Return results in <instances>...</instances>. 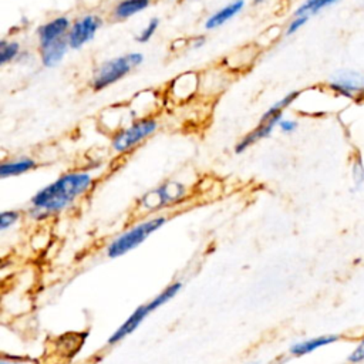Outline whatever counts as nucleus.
<instances>
[{
  "instance_id": "1",
  "label": "nucleus",
  "mask_w": 364,
  "mask_h": 364,
  "mask_svg": "<svg viewBox=\"0 0 364 364\" xmlns=\"http://www.w3.org/2000/svg\"><path fill=\"white\" fill-rule=\"evenodd\" d=\"M94 186V176L85 171H71L59 176L30 200L29 216L37 222L59 215L74 205Z\"/></svg>"
},
{
  "instance_id": "2",
  "label": "nucleus",
  "mask_w": 364,
  "mask_h": 364,
  "mask_svg": "<svg viewBox=\"0 0 364 364\" xmlns=\"http://www.w3.org/2000/svg\"><path fill=\"white\" fill-rule=\"evenodd\" d=\"M165 223H167V216L160 215V216L148 218L140 223L131 226L130 230L124 231L121 235H118L115 239L110 242V245L106 249L107 256L110 259H117L130 253L131 251L144 244L153 234L161 230Z\"/></svg>"
},
{
  "instance_id": "3",
  "label": "nucleus",
  "mask_w": 364,
  "mask_h": 364,
  "mask_svg": "<svg viewBox=\"0 0 364 364\" xmlns=\"http://www.w3.org/2000/svg\"><path fill=\"white\" fill-rule=\"evenodd\" d=\"M182 289V282H175L172 285H169L168 288H165L161 293H158L155 298H153L150 302L141 304L140 307H136L127 318L124 321V323L114 330V333L108 337L107 344L108 346H114L120 342H122L125 337H128L130 335H132L136 329L141 326V323L146 321V317L150 316L153 312L158 310L161 306H164L165 303H168L171 299H174L178 292Z\"/></svg>"
},
{
  "instance_id": "4",
  "label": "nucleus",
  "mask_w": 364,
  "mask_h": 364,
  "mask_svg": "<svg viewBox=\"0 0 364 364\" xmlns=\"http://www.w3.org/2000/svg\"><path fill=\"white\" fill-rule=\"evenodd\" d=\"M144 63V56L139 52L127 53L111 60L104 62L93 76L91 80V87L96 91H102L108 88L110 85L118 83L125 76H128L134 69Z\"/></svg>"
},
{
  "instance_id": "5",
  "label": "nucleus",
  "mask_w": 364,
  "mask_h": 364,
  "mask_svg": "<svg viewBox=\"0 0 364 364\" xmlns=\"http://www.w3.org/2000/svg\"><path fill=\"white\" fill-rule=\"evenodd\" d=\"M158 128V121L153 117H146L132 121L130 125L117 131L111 140V147L117 154H125L140 146L151 136Z\"/></svg>"
},
{
  "instance_id": "6",
  "label": "nucleus",
  "mask_w": 364,
  "mask_h": 364,
  "mask_svg": "<svg viewBox=\"0 0 364 364\" xmlns=\"http://www.w3.org/2000/svg\"><path fill=\"white\" fill-rule=\"evenodd\" d=\"M186 198V187L179 182H165L141 198V206L148 212H155L172 206Z\"/></svg>"
},
{
  "instance_id": "7",
  "label": "nucleus",
  "mask_w": 364,
  "mask_h": 364,
  "mask_svg": "<svg viewBox=\"0 0 364 364\" xmlns=\"http://www.w3.org/2000/svg\"><path fill=\"white\" fill-rule=\"evenodd\" d=\"M104 22L97 15H85L71 23L67 33V41L71 50H80L91 40H94L99 30L103 27Z\"/></svg>"
},
{
  "instance_id": "8",
  "label": "nucleus",
  "mask_w": 364,
  "mask_h": 364,
  "mask_svg": "<svg viewBox=\"0 0 364 364\" xmlns=\"http://www.w3.org/2000/svg\"><path fill=\"white\" fill-rule=\"evenodd\" d=\"M282 120H284V114H278V115L263 114L260 118V122L251 132H248L244 139L239 140V143L235 146V153L242 154L248 148L255 146L256 143L267 139V136H270V134L273 132V130L279 127Z\"/></svg>"
},
{
  "instance_id": "9",
  "label": "nucleus",
  "mask_w": 364,
  "mask_h": 364,
  "mask_svg": "<svg viewBox=\"0 0 364 364\" xmlns=\"http://www.w3.org/2000/svg\"><path fill=\"white\" fill-rule=\"evenodd\" d=\"M330 88L343 97L354 99L356 94L364 93V77L351 70L339 71L330 81Z\"/></svg>"
},
{
  "instance_id": "10",
  "label": "nucleus",
  "mask_w": 364,
  "mask_h": 364,
  "mask_svg": "<svg viewBox=\"0 0 364 364\" xmlns=\"http://www.w3.org/2000/svg\"><path fill=\"white\" fill-rule=\"evenodd\" d=\"M70 27H71V23L69 20V18H66V16L55 18L53 20L41 24L37 29V38H38L40 48H44V46H49L60 38L67 37Z\"/></svg>"
},
{
  "instance_id": "11",
  "label": "nucleus",
  "mask_w": 364,
  "mask_h": 364,
  "mask_svg": "<svg viewBox=\"0 0 364 364\" xmlns=\"http://www.w3.org/2000/svg\"><path fill=\"white\" fill-rule=\"evenodd\" d=\"M342 340L340 335H322V336H314V337H309L300 342H296L290 346L289 353L295 357H303L307 354L314 353L318 349H323L326 346L335 344L337 342Z\"/></svg>"
},
{
  "instance_id": "12",
  "label": "nucleus",
  "mask_w": 364,
  "mask_h": 364,
  "mask_svg": "<svg viewBox=\"0 0 364 364\" xmlns=\"http://www.w3.org/2000/svg\"><path fill=\"white\" fill-rule=\"evenodd\" d=\"M69 49H70V46H69V41L66 37L60 38L49 46H44V48H40L41 64L48 69L57 67L66 57Z\"/></svg>"
},
{
  "instance_id": "13",
  "label": "nucleus",
  "mask_w": 364,
  "mask_h": 364,
  "mask_svg": "<svg viewBox=\"0 0 364 364\" xmlns=\"http://www.w3.org/2000/svg\"><path fill=\"white\" fill-rule=\"evenodd\" d=\"M245 8V0H234V2L227 4L214 15H211L205 20V29L206 30H215L230 20H232L237 15H239Z\"/></svg>"
},
{
  "instance_id": "14",
  "label": "nucleus",
  "mask_w": 364,
  "mask_h": 364,
  "mask_svg": "<svg viewBox=\"0 0 364 364\" xmlns=\"http://www.w3.org/2000/svg\"><path fill=\"white\" fill-rule=\"evenodd\" d=\"M37 168V162L33 158L22 157L12 161H6L0 165V178L6 179L12 176H19L23 174H27Z\"/></svg>"
},
{
  "instance_id": "15",
  "label": "nucleus",
  "mask_w": 364,
  "mask_h": 364,
  "mask_svg": "<svg viewBox=\"0 0 364 364\" xmlns=\"http://www.w3.org/2000/svg\"><path fill=\"white\" fill-rule=\"evenodd\" d=\"M151 6V0H121L113 10V16L117 20H127L139 15Z\"/></svg>"
},
{
  "instance_id": "16",
  "label": "nucleus",
  "mask_w": 364,
  "mask_h": 364,
  "mask_svg": "<svg viewBox=\"0 0 364 364\" xmlns=\"http://www.w3.org/2000/svg\"><path fill=\"white\" fill-rule=\"evenodd\" d=\"M339 0H306L303 2L295 12V16H313L317 15L318 12H322L323 9L337 4Z\"/></svg>"
},
{
  "instance_id": "17",
  "label": "nucleus",
  "mask_w": 364,
  "mask_h": 364,
  "mask_svg": "<svg viewBox=\"0 0 364 364\" xmlns=\"http://www.w3.org/2000/svg\"><path fill=\"white\" fill-rule=\"evenodd\" d=\"M20 44L18 41H0V66H6L20 56Z\"/></svg>"
},
{
  "instance_id": "18",
  "label": "nucleus",
  "mask_w": 364,
  "mask_h": 364,
  "mask_svg": "<svg viewBox=\"0 0 364 364\" xmlns=\"http://www.w3.org/2000/svg\"><path fill=\"white\" fill-rule=\"evenodd\" d=\"M22 218L19 211H4L0 214V232H6L10 227H13Z\"/></svg>"
},
{
  "instance_id": "19",
  "label": "nucleus",
  "mask_w": 364,
  "mask_h": 364,
  "mask_svg": "<svg viewBox=\"0 0 364 364\" xmlns=\"http://www.w3.org/2000/svg\"><path fill=\"white\" fill-rule=\"evenodd\" d=\"M160 19L158 18H153L150 22H148V24L140 31V34L135 37V40L139 41V43H148L153 37H154V34L157 33V30H158V27H160Z\"/></svg>"
},
{
  "instance_id": "20",
  "label": "nucleus",
  "mask_w": 364,
  "mask_h": 364,
  "mask_svg": "<svg viewBox=\"0 0 364 364\" xmlns=\"http://www.w3.org/2000/svg\"><path fill=\"white\" fill-rule=\"evenodd\" d=\"M353 179L356 187H361L364 184V164L360 153H357L353 160Z\"/></svg>"
},
{
  "instance_id": "21",
  "label": "nucleus",
  "mask_w": 364,
  "mask_h": 364,
  "mask_svg": "<svg viewBox=\"0 0 364 364\" xmlns=\"http://www.w3.org/2000/svg\"><path fill=\"white\" fill-rule=\"evenodd\" d=\"M347 364H361L364 363V335L356 343L351 353L347 356Z\"/></svg>"
},
{
  "instance_id": "22",
  "label": "nucleus",
  "mask_w": 364,
  "mask_h": 364,
  "mask_svg": "<svg viewBox=\"0 0 364 364\" xmlns=\"http://www.w3.org/2000/svg\"><path fill=\"white\" fill-rule=\"evenodd\" d=\"M309 19H310V16H306V15H303V16H295V18L292 19V22L289 23V26L286 27V36H292V34H295L296 31H299V30L309 22Z\"/></svg>"
},
{
  "instance_id": "23",
  "label": "nucleus",
  "mask_w": 364,
  "mask_h": 364,
  "mask_svg": "<svg viewBox=\"0 0 364 364\" xmlns=\"http://www.w3.org/2000/svg\"><path fill=\"white\" fill-rule=\"evenodd\" d=\"M298 127H299L298 121H295V120H286V118H284V120L281 121V124H279L281 131L285 132V134H292V132H295V131L298 130Z\"/></svg>"
},
{
  "instance_id": "24",
  "label": "nucleus",
  "mask_w": 364,
  "mask_h": 364,
  "mask_svg": "<svg viewBox=\"0 0 364 364\" xmlns=\"http://www.w3.org/2000/svg\"><path fill=\"white\" fill-rule=\"evenodd\" d=\"M0 364H33V361H27L19 357H9V356H4L2 360H0Z\"/></svg>"
},
{
  "instance_id": "25",
  "label": "nucleus",
  "mask_w": 364,
  "mask_h": 364,
  "mask_svg": "<svg viewBox=\"0 0 364 364\" xmlns=\"http://www.w3.org/2000/svg\"><path fill=\"white\" fill-rule=\"evenodd\" d=\"M205 43H206V37L205 36H198L192 41V48L194 49H201Z\"/></svg>"
},
{
  "instance_id": "26",
  "label": "nucleus",
  "mask_w": 364,
  "mask_h": 364,
  "mask_svg": "<svg viewBox=\"0 0 364 364\" xmlns=\"http://www.w3.org/2000/svg\"><path fill=\"white\" fill-rule=\"evenodd\" d=\"M265 2V0H253V5L258 6V5H262Z\"/></svg>"
},
{
  "instance_id": "27",
  "label": "nucleus",
  "mask_w": 364,
  "mask_h": 364,
  "mask_svg": "<svg viewBox=\"0 0 364 364\" xmlns=\"http://www.w3.org/2000/svg\"><path fill=\"white\" fill-rule=\"evenodd\" d=\"M246 364H259L258 361H251V363H246Z\"/></svg>"
}]
</instances>
